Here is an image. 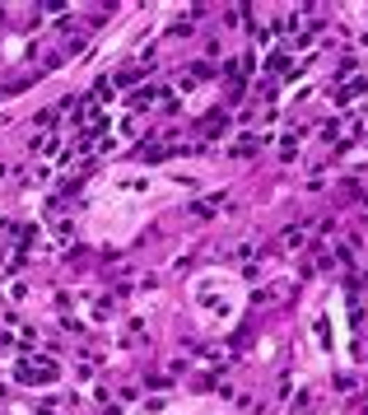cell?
Instances as JSON below:
<instances>
[{
	"label": "cell",
	"mask_w": 368,
	"mask_h": 415,
	"mask_svg": "<svg viewBox=\"0 0 368 415\" xmlns=\"http://www.w3.org/2000/svg\"><path fill=\"white\" fill-rule=\"evenodd\" d=\"M19 378H29V383H51V378H56V364H24Z\"/></svg>",
	"instance_id": "1"
}]
</instances>
